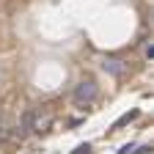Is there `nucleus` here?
Masks as SVG:
<instances>
[{"label":"nucleus","instance_id":"obj_7","mask_svg":"<svg viewBox=\"0 0 154 154\" xmlns=\"http://www.w3.org/2000/svg\"><path fill=\"white\" fill-rule=\"evenodd\" d=\"M143 58H146L149 63L154 61V44H151V42H146V44H143Z\"/></svg>","mask_w":154,"mask_h":154},{"label":"nucleus","instance_id":"obj_6","mask_svg":"<svg viewBox=\"0 0 154 154\" xmlns=\"http://www.w3.org/2000/svg\"><path fill=\"white\" fill-rule=\"evenodd\" d=\"M11 138V127L6 124V119H0V143H6Z\"/></svg>","mask_w":154,"mask_h":154},{"label":"nucleus","instance_id":"obj_8","mask_svg":"<svg viewBox=\"0 0 154 154\" xmlns=\"http://www.w3.org/2000/svg\"><path fill=\"white\" fill-rule=\"evenodd\" d=\"M72 154H91V143H80V146H77Z\"/></svg>","mask_w":154,"mask_h":154},{"label":"nucleus","instance_id":"obj_1","mask_svg":"<svg viewBox=\"0 0 154 154\" xmlns=\"http://www.w3.org/2000/svg\"><path fill=\"white\" fill-rule=\"evenodd\" d=\"M96 83L94 80H80L74 85V94H72V99H74V105L77 107H91L94 102H96Z\"/></svg>","mask_w":154,"mask_h":154},{"label":"nucleus","instance_id":"obj_5","mask_svg":"<svg viewBox=\"0 0 154 154\" xmlns=\"http://www.w3.org/2000/svg\"><path fill=\"white\" fill-rule=\"evenodd\" d=\"M132 119H138V110H129V113H124L121 119H119V121L113 124V129H121V127H124V124H129Z\"/></svg>","mask_w":154,"mask_h":154},{"label":"nucleus","instance_id":"obj_2","mask_svg":"<svg viewBox=\"0 0 154 154\" xmlns=\"http://www.w3.org/2000/svg\"><path fill=\"white\" fill-rule=\"evenodd\" d=\"M30 132H33V110H22V116H19V121L14 127V138L25 140Z\"/></svg>","mask_w":154,"mask_h":154},{"label":"nucleus","instance_id":"obj_3","mask_svg":"<svg viewBox=\"0 0 154 154\" xmlns=\"http://www.w3.org/2000/svg\"><path fill=\"white\" fill-rule=\"evenodd\" d=\"M102 69H105L107 74H113V77H121L124 69H127V63L121 61V58H116V55H107L105 61H102Z\"/></svg>","mask_w":154,"mask_h":154},{"label":"nucleus","instance_id":"obj_4","mask_svg":"<svg viewBox=\"0 0 154 154\" xmlns=\"http://www.w3.org/2000/svg\"><path fill=\"white\" fill-rule=\"evenodd\" d=\"M50 127H52V113H50V110H44V113H36V110H33V132L42 135V132H47Z\"/></svg>","mask_w":154,"mask_h":154}]
</instances>
